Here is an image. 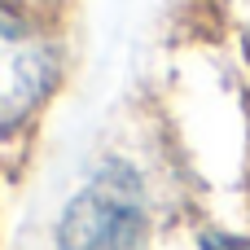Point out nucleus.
<instances>
[{
  "label": "nucleus",
  "mask_w": 250,
  "mask_h": 250,
  "mask_svg": "<svg viewBox=\"0 0 250 250\" xmlns=\"http://www.w3.org/2000/svg\"><path fill=\"white\" fill-rule=\"evenodd\" d=\"M57 44L22 9L0 0V136L22 132L57 88Z\"/></svg>",
  "instance_id": "2"
},
{
  "label": "nucleus",
  "mask_w": 250,
  "mask_h": 250,
  "mask_svg": "<svg viewBox=\"0 0 250 250\" xmlns=\"http://www.w3.org/2000/svg\"><path fill=\"white\" fill-rule=\"evenodd\" d=\"M202 250H250V237H237V233H207V237H202Z\"/></svg>",
  "instance_id": "3"
},
{
  "label": "nucleus",
  "mask_w": 250,
  "mask_h": 250,
  "mask_svg": "<svg viewBox=\"0 0 250 250\" xmlns=\"http://www.w3.org/2000/svg\"><path fill=\"white\" fill-rule=\"evenodd\" d=\"M154 207L132 163H105L66 202L57 220V250H149Z\"/></svg>",
  "instance_id": "1"
}]
</instances>
